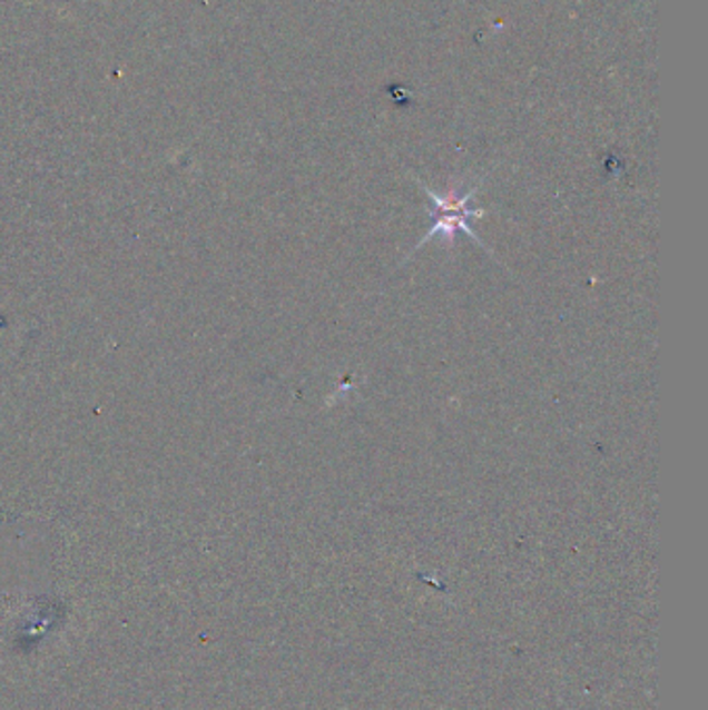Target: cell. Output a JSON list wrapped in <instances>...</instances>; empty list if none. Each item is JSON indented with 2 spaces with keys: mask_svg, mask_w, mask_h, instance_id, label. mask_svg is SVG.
<instances>
[{
  "mask_svg": "<svg viewBox=\"0 0 708 710\" xmlns=\"http://www.w3.org/2000/svg\"><path fill=\"white\" fill-rule=\"evenodd\" d=\"M424 194L432 200V229L424 235V239L417 244V247L429 244V241H432V237H436V235H443V237H446L449 244H453L455 235L462 231L465 233L474 244L484 247V249H489V247L484 246V244L478 239L476 233L472 231V227H470V223H468L470 218H480L484 215L482 210H472V208L465 206L468 201L472 200V196L476 194V189H472V191L465 194L463 198H460L458 194H451V196L443 198V196L434 194L429 187H424Z\"/></svg>",
  "mask_w": 708,
  "mask_h": 710,
  "instance_id": "obj_1",
  "label": "cell"
}]
</instances>
